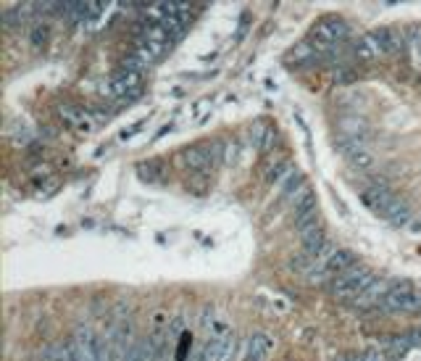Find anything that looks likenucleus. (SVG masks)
Segmentation results:
<instances>
[{
  "instance_id": "39448f33",
  "label": "nucleus",
  "mask_w": 421,
  "mask_h": 361,
  "mask_svg": "<svg viewBox=\"0 0 421 361\" xmlns=\"http://www.w3.org/2000/svg\"><path fill=\"white\" fill-rule=\"evenodd\" d=\"M222 143H210V145H193L182 153V166L190 172H208L222 161Z\"/></svg>"
},
{
  "instance_id": "9d476101",
  "label": "nucleus",
  "mask_w": 421,
  "mask_h": 361,
  "mask_svg": "<svg viewBox=\"0 0 421 361\" xmlns=\"http://www.w3.org/2000/svg\"><path fill=\"white\" fill-rule=\"evenodd\" d=\"M61 121L69 127V130H79V132H87L92 130V119L87 111H82V108H76V105H63L61 108Z\"/></svg>"
},
{
  "instance_id": "4468645a",
  "label": "nucleus",
  "mask_w": 421,
  "mask_h": 361,
  "mask_svg": "<svg viewBox=\"0 0 421 361\" xmlns=\"http://www.w3.org/2000/svg\"><path fill=\"white\" fill-rule=\"evenodd\" d=\"M292 214H295V222L308 214H316V193L311 187H303L301 193L292 198Z\"/></svg>"
},
{
  "instance_id": "a211bd4d",
  "label": "nucleus",
  "mask_w": 421,
  "mask_h": 361,
  "mask_svg": "<svg viewBox=\"0 0 421 361\" xmlns=\"http://www.w3.org/2000/svg\"><path fill=\"white\" fill-rule=\"evenodd\" d=\"M137 174H140V180L145 182H155L164 177V164L161 161H142V164H137Z\"/></svg>"
},
{
  "instance_id": "f3484780",
  "label": "nucleus",
  "mask_w": 421,
  "mask_h": 361,
  "mask_svg": "<svg viewBox=\"0 0 421 361\" xmlns=\"http://www.w3.org/2000/svg\"><path fill=\"white\" fill-rule=\"evenodd\" d=\"M27 37H30V45L34 48V50H43V48H47V43H50V24H34V27L27 32Z\"/></svg>"
},
{
  "instance_id": "6ab92c4d",
  "label": "nucleus",
  "mask_w": 421,
  "mask_h": 361,
  "mask_svg": "<svg viewBox=\"0 0 421 361\" xmlns=\"http://www.w3.org/2000/svg\"><path fill=\"white\" fill-rule=\"evenodd\" d=\"M303 187H305V182H303L301 172H290L285 177V182H282V198H295Z\"/></svg>"
},
{
  "instance_id": "f8f14e48",
  "label": "nucleus",
  "mask_w": 421,
  "mask_h": 361,
  "mask_svg": "<svg viewBox=\"0 0 421 361\" xmlns=\"http://www.w3.org/2000/svg\"><path fill=\"white\" fill-rule=\"evenodd\" d=\"M161 359V353H158V348L153 346L151 338H137L135 346L129 348V353L124 356V361H158Z\"/></svg>"
},
{
  "instance_id": "412c9836",
  "label": "nucleus",
  "mask_w": 421,
  "mask_h": 361,
  "mask_svg": "<svg viewBox=\"0 0 421 361\" xmlns=\"http://www.w3.org/2000/svg\"><path fill=\"white\" fill-rule=\"evenodd\" d=\"M347 164L356 166V169H371V166H374V156H371V153L363 148V151L353 153V156L347 158Z\"/></svg>"
},
{
  "instance_id": "423d86ee",
  "label": "nucleus",
  "mask_w": 421,
  "mask_h": 361,
  "mask_svg": "<svg viewBox=\"0 0 421 361\" xmlns=\"http://www.w3.org/2000/svg\"><path fill=\"white\" fill-rule=\"evenodd\" d=\"M140 85H142V72H124V69H119L108 79V85L103 87V95L105 98H127V95L140 90Z\"/></svg>"
},
{
  "instance_id": "f257e3e1",
  "label": "nucleus",
  "mask_w": 421,
  "mask_h": 361,
  "mask_svg": "<svg viewBox=\"0 0 421 361\" xmlns=\"http://www.w3.org/2000/svg\"><path fill=\"white\" fill-rule=\"evenodd\" d=\"M374 271L369 269V267H363V264H356L350 271L345 274H340L337 280H332L330 282V293L332 298H337V301H356L358 296H361L366 287L374 282Z\"/></svg>"
},
{
  "instance_id": "ddd939ff",
  "label": "nucleus",
  "mask_w": 421,
  "mask_h": 361,
  "mask_svg": "<svg viewBox=\"0 0 421 361\" xmlns=\"http://www.w3.org/2000/svg\"><path fill=\"white\" fill-rule=\"evenodd\" d=\"M379 45H382V56H395L406 48V37L398 30H376Z\"/></svg>"
},
{
  "instance_id": "7ed1b4c3",
  "label": "nucleus",
  "mask_w": 421,
  "mask_h": 361,
  "mask_svg": "<svg viewBox=\"0 0 421 361\" xmlns=\"http://www.w3.org/2000/svg\"><path fill=\"white\" fill-rule=\"evenodd\" d=\"M356 261H358V258H356L353 251H347V248H337V251H332L324 261H319V267L308 274V282H311V285L332 282V280H337L340 274H345V271L353 269Z\"/></svg>"
},
{
  "instance_id": "393cba45",
  "label": "nucleus",
  "mask_w": 421,
  "mask_h": 361,
  "mask_svg": "<svg viewBox=\"0 0 421 361\" xmlns=\"http://www.w3.org/2000/svg\"><path fill=\"white\" fill-rule=\"evenodd\" d=\"M416 229H421V222H419V225H416Z\"/></svg>"
},
{
  "instance_id": "4be33fe9",
  "label": "nucleus",
  "mask_w": 421,
  "mask_h": 361,
  "mask_svg": "<svg viewBox=\"0 0 421 361\" xmlns=\"http://www.w3.org/2000/svg\"><path fill=\"white\" fill-rule=\"evenodd\" d=\"M361 361H387L379 351H363L361 353Z\"/></svg>"
},
{
  "instance_id": "dca6fc26",
  "label": "nucleus",
  "mask_w": 421,
  "mask_h": 361,
  "mask_svg": "<svg viewBox=\"0 0 421 361\" xmlns=\"http://www.w3.org/2000/svg\"><path fill=\"white\" fill-rule=\"evenodd\" d=\"M385 219L395 227H403L408 225V219H411V206H408L406 200H400V198H395V203H392L390 209L385 211Z\"/></svg>"
},
{
  "instance_id": "2eb2a0df",
  "label": "nucleus",
  "mask_w": 421,
  "mask_h": 361,
  "mask_svg": "<svg viewBox=\"0 0 421 361\" xmlns=\"http://www.w3.org/2000/svg\"><path fill=\"white\" fill-rule=\"evenodd\" d=\"M229 351H232V335H226V338H208L203 361H222Z\"/></svg>"
},
{
  "instance_id": "aec40b11",
  "label": "nucleus",
  "mask_w": 421,
  "mask_h": 361,
  "mask_svg": "<svg viewBox=\"0 0 421 361\" xmlns=\"http://www.w3.org/2000/svg\"><path fill=\"white\" fill-rule=\"evenodd\" d=\"M290 174V164H287L285 158H277V164H271L266 169V180L274 185V182H285V177Z\"/></svg>"
},
{
  "instance_id": "b1692460",
  "label": "nucleus",
  "mask_w": 421,
  "mask_h": 361,
  "mask_svg": "<svg viewBox=\"0 0 421 361\" xmlns=\"http://www.w3.org/2000/svg\"><path fill=\"white\" fill-rule=\"evenodd\" d=\"M411 340H413V343H419V346H421V332H419V335H411Z\"/></svg>"
},
{
  "instance_id": "0eeeda50",
  "label": "nucleus",
  "mask_w": 421,
  "mask_h": 361,
  "mask_svg": "<svg viewBox=\"0 0 421 361\" xmlns=\"http://www.w3.org/2000/svg\"><path fill=\"white\" fill-rule=\"evenodd\" d=\"M361 200L374 211V214H382V216H385V211L395 203V193L387 187V182H374L371 187H366L361 193Z\"/></svg>"
},
{
  "instance_id": "6e6552de",
  "label": "nucleus",
  "mask_w": 421,
  "mask_h": 361,
  "mask_svg": "<svg viewBox=\"0 0 421 361\" xmlns=\"http://www.w3.org/2000/svg\"><path fill=\"white\" fill-rule=\"evenodd\" d=\"M392 287H395V282H390V280H374V282L353 301V306H356V309H382V303H385V298H387V293H390Z\"/></svg>"
},
{
  "instance_id": "f03ea898",
  "label": "nucleus",
  "mask_w": 421,
  "mask_h": 361,
  "mask_svg": "<svg viewBox=\"0 0 421 361\" xmlns=\"http://www.w3.org/2000/svg\"><path fill=\"white\" fill-rule=\"evenodd\" d=\"M347 37H350V27H347L345 19H340V16H324L308 32V43L316 50H332V45L343 43Z\"/></svg>"
},
{
  "instance_id": "20e7f679",
  "label": "nucleus",
  "mask_w": 421,
  "mask_h": 361,
  "mask_svg": "<svg viewBox=\"0 0 421 361\" xmlns=\"http://www.w3.org/2000/svg\"><path fill=\"white\" fill-rule=\"evenodd\" d=\"M421 309V290H416L408 282H395L387 298L382 303V311H390V314H411V311H419Z\"/></svg>"
},
{
  "instance_id": "1a4fd4ad",
  "label": "nucleus",
  "mask_w": 421,
  "mask_h": 361,
  "mask_svg": "<svg viewBox=\"0 0 421 361\" xmlns=\"http://www.w3.org/2000/svg\"><path fill=\"white\" fill-rule=\"evenodd\" d=\"M274 348V340H271L266 332H253L245 343V359L250 361H266Z\"/></svg>"
},
{
  "instance_id": "9b49d317",
  "label": "nucleus",
  "mask_w": 421,
  "mask_h": 361,
  "mask_svg": "<svg viewBox=\"0 0 421 361\" xmlns=\"http://www.w3.org/2000/svg\"><path fill=\"white\" fill-rule=\"evenodd\" d=\"M356 56L363 61H371V59H379L382 56V45H379V37H376V32H363L361 37L356 40Z\"/></svg>"
},
{
  "instance_id": "5701e85b",
  "label": "nucleus",
  "mask_w": 421,
  "mask_h": 361,
  "mask_svg": "<svg viewBox=\"0 0 421 361\" xmlns=\"http://www.w3.org/2000/svg\"><path fill=\"white\" fill-rule=\"evenodd\" d=\"M337 361H361V353H353V356H340Z\"/></svg>"
}]
</instances>
